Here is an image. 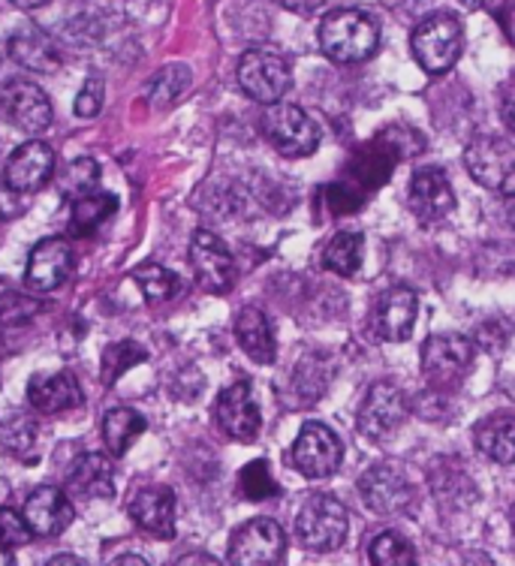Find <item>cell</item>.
Listing matches in <instances>:
<instances>
[{"label": "cell", "instance_id": "cell-12", "mask_svg": "<svg viewBox=\"0 0 515 566\" xmlns=\"http://www.w3.org/2000/svg\"><path fill=\"white\" fill-rule=\"evenodd\" d=\"M214 416H218L220 431L239 443H251L260 434V407L253 401L251 380H235L230 382L218 398V407H214Z\"/></svg>", "mask_w": 515, "mask_h": 566}, {"label": "cell", "instance_id": "cell-26", "mask_svg": "<svg viewBox=\"0 0 515 566\" xmlns=\"http://www.w3.org/2000/svg\"><path fill=\"white\" fill-rule=\"evenodd\" d=\"M473 440L485 458L501 461V464H513L515 458V419L513 413H494L476 424Z\"/></svg>", "mask_w": 515, "mask_h": 566}, {"label": "cell", "instance_id": "cell-8", "mask_svg": "<svg viewBox=\"0 0 515 566\" xmlns=\"http://www.w3.org/2000/svg\"><path fill=\"white\" fill-rule=\"evenodd\" d=\"M340 458H344V447H340L338 434L329 424H302L296 443H293V464H296V470H302V476L326 480L340 468Z\"/></svg>", "mask_w": 515, "mask_h": 566}, {"label": "cell", "instance_id": "cell-43", "mask_svg": "<svg viewBox=\"0 0 515 566\" xmlns=\"http://www.w3.org/2000/svg\"><path fill=\"white\" fill-rule=\"evenodd\" d=\"M106 566H148V560L139 555H118L115 560H109Z\"/></svg>", "mask_w": 515, "mask_h": 566}, {"label": "cell", "instance_id": "cell-4", "mask_svg": "<svg viewBox=\"0 0 515 566\" xmlns=\"http://www.w3.org/2000/svg\"><path fill=\"white\" fill-rule=\"evenodd\" d=\"M473 356L476 353H473L471 338L455 335V332L431 335L422 347V374H425L428 386L440 389V392L459 389L461 380L471 374Z\"/></svg>", "mask_w": 515, "mask_h": 566}, {"label": "cell", "instance_id": "cell-2", "mask_svg": "<svg viewBox=\"0 0 515 566\" xmlns=\"http://www.w3.org/2000/svg\"><path fill=\"white\" fill-rule=\"evenodd\" d=\"M410 49L428 76L450 73L464 49V28L452 12H434L417 24V31L410 36Z\"/></svg>", "mask_w": 515, "mask_h": 566}, {"label": "cell", "instance_id": "cell-24", "mask_svg": "<svg viewBox=\"0 0 515 566\" xmlns=\"http://www.w3.org/2000/svg\"><path fill=\"white\" fill-rule=\"evenodd\" d=\"M235 338L256 365H272L274 356H277L272 326H269V319L260 307H244L242 314L235 316Z\"/></svg>", "mask_w": 515, "mask_h": 566}, {"label": "cell", "instance_id": "cell-23", "mask_svg": "<svg viewBox=\"0 0 515 566\" xmlns=\"http://www.w3.org/2000/svg\"><path fill=\"white\" fill-rule=\"evenodd\" d=\"M10 55L12 61L24 70H31V73H55L57 66H61V52H57V45L45 36L43 31H36V28H24L10 40Z\"/></svg>", "mask_w": 515, "mask_h": 566}, {"label": "cell", "instance_id": "cell-35", "mask_svg": "<svg viewBox=\"0 0 515 566\" xmlns=\"http://www.w3.org/2000/svg\"><path fill=\"white\" fill-rule=\"evenodd\" d=\"M145 359H148L145 347L133 344V340H118V344H112V347L103 353V365H99V380L106 382V386H115L124 370H130L133 365H143Z\"/></svg>", "mask_w": 515, "mask_h": 566}, {"label": "cell", "instance_id": "cell-25", "mask_svg": "<svg viewBox=\"0 0 515 566\" xmlns=\"http://www.w3.org/2000/svg\"><path fill=\"white\" fill-rule=\"evenodd\" d=\"M398 157H401V154L389 151L383 145V139H374L371 145H365L362 151L356 154V160H353L350 166L353 178L359 181V185H353L350 190H356V193L365 199L368 190H377V187L383 185L386 178L392 175Z\"/></svg>", "mask_w": 515, "mask_h": 566}, {"label": "cell", "instance_id": "cell-32", "mask_svg": "<svg viewBox=\"0 0 515 566\" xmlns=\"http://www.w3.org/2000/svg\"><path fill=\"white\" fill-rule=\"evenodd\" d=\"M133 281L139 283V290H143L148 305H164V302H169V298H176L181 293L178 274L169 272L160 262H143V265H136L133 269Z\"/></svg>", "mask_w": 515, "mask_h": 566}, {"label": "cell", "instance_id": "cell-19", "mask_svg": "<svg viewBox=\"0 0 515 566\" xmlns=\"http://www.w3.org/2000/svg\"><path fill=\"white\" fill-rule=\"evenodd\" d=\"M3 115L24 133H43L52 124V99L33 82H12L3 94Z\"/></svg>", "mask_w": 515, "mask_h": 566}, {"label": "cell", "instance_id": "cell-27", "mask_svg": "<svg viewBox=\"0 0 515 566\" xmlns=\"http://www.w3.org/2000/svg\"><path fill=\"white\" fill-rule=\"evenodd\" d=\"M193 82V73L187 64H166L164 70H157L148 85H145V99L154 109H169L172 103L185 97V91Z\"/></svg>", "mask_w": 515, "mask_h": 566}, {"label": "cell", "instance_id": "cell-41", "mask_svg": "<svg viewBox=\"0 0 515 566\" xmlns=\"http://www.w3.org/2000/svg\"><path fill=\"white\" fill-rule=\"evenodd\" d=\"M274 3L290 12H298V15H311V12H317L326 0H274Z\"/></svg>", "mask_w": 515, "mask_h": 566}, {"label": "cell", "instance_id": "cell-3", "mask_svg": "<svg viewBox=\"0 0 515 566\" xmlns=\"http://www.w3.org/2000/svg\"><path fill=\"white\" fill-rule=\"evenodd\" d=\"M350 534V512L332 494H311L296 515L298 543L311 552H335Z\"/></svg>", "mask_w": 515, "mask_h": 566}, {"label": "cell", "instance_id": "cell-44", "mask_svg": "<svg viewBox=\"0 0 515 566\" xmlns=\"http://www.w3.org/2000/svg\"><path fill=\"white\" fill-rule=\"evenodd\" d=\"M45 566H85V564H82V560L73 555H57V557H52V560H49Z\"/></svg>", "mask_w": 515, "mask_h": 566}, {"label": "cell", "instance_id": "cell-10", "mask_svg": "<svg viewBox=\"0 0 515 566\" xmlns=\"http://www.w3.org/2000/svg\"><path fill=\"white\" fill-rule=\"evenodd\" d=\"M410 403L395 382H377L359 407V431L368 440H389L407 422Z\"/></svg>", "mask_w": 515, "mask_h": 566}, {"label": "cell", "instance_id": "cell-18", "mask_svg": "<svg viewBox=\"0 0 515 566\" xmlns=\"http://www.w3.org/2000/svg\"><path fill=\"white\" fill-rule=\"evenodd\" d=\"M22 518L31 534L57 536L73 524V503L66 501L64 491L55 489V485H43V489L28 494Z\"/></svg>", "mask_w": 515, "mask_h": 566}, {"label": "cell", "instance_id": "cell-1", "mask_svg": "<svg viewBox=\"0 0 515 566\" xmlns=\"http://www.w3.org/2000/svg\"><path fill=\"white\" fill-rule=\"evenodd\" d=\"M319 49L335 64H362L380 49V22L365 10H335L319 24Z\"/></svg>", "mask_w": 515, "mask_h": 566}, {"label": "cell", "instance_id": "cell-33", "mask_svg": "<svg viewBox=\"0 0 515 566\" xmlns=\"http://www.w3.org/2000/svg\"><path fill=\"white\" fill-rule=\"evenodd\" d=\"M99 181V166L94 157H76L61 169L57 175V190L64 202H76V199L94 193V187Z\"/></svg>", "mask_w": 515, "mask_h": 566}, {"label": "cell", "instance_id": "cell-13", "mask_svg": "<svg viewBox=\"0 0 515 566\" xmlns=\"http://www.w3.org/2000/svg\"><path fill=\"white\" fill-rule=\"evenodd\" d=\"M76 256L70 241L55 235V239H43L28 256V269H24V283L33 293H52L57 286H64L73 274Z\"/></svg>", "mask_w": 515, "mask_h": 566}, {"label": "cell", "instance_id": "cell-46", "mask_svg": "<svg viewBox=\"0 0 515 566\" xmlns=\"http://www.w3.org/2000/svg\"><path fill=\"white\" fill-rule=\"evenodd\" d=\"M19 10H40V7H45V3H52V0H12Z\"/></svg>", "mask_w": 515, "mask_h": 566}, {"label": "cell", "instance_id": "cell-48", "mask_svg": "<svg viewBox=\"0 0 515 566\" xmlns=\"http://www.w3.org/2000/svg\"><path fill=\"white\" fill-rule=\"evenodd\" d=\"M464 7H471V10H480V7H485L488 0H461Z\"/></svg>", "mask_w": 515, "mask_h": 566}, {"label": "cell", "instance_id": "cell-45", "mask_svg": "<svg viewBox=\"0 0 515 566\" xmlns=\"http://www.w3.org/2000/svg\"><path fill=\"white\" fill-rule=\"evenodd\" d=\"M10 302H15V293H10V286L0 281V314H3V307L10 305Z\"/></svg>", "mask_w": 515, "mask_h": 566}, {"label": "cell", "instance_id": "cell-29", "mask_svg": "<svg viewBox=\"0 0 515 566\" xmlns=\"http://www.w3.org/2000/svg\"><path fill=\"white\" fill-rule=\"evenodd\" d=\"M145 419L130 407H115L103 416V443L112 455H124L143 437Z\"/></svg>", "mask_w": 515, "mask_h": 566}, {"label": "cell", "instance_id": "cell-22", "mask_svg": "<svg viewBox=\"0 0 515 566\" xmlns=\"http://www.w3.org/2000/svg\"><path fill=\"white\" fill-rule=\"evenodd\" d=\"M115 464L109 461V455L103 452H91V455H82L70 470V489L78 497H91V501H109L115 494Z\"/></svg>", "mask_w": 515, "mask_h": 566}, {"label": "cell", "instance_id": "cell-42", "mask_svg": "<svg viewBox=\"0 0 515 566\" xmlns=\"http://www.w3.org/2000/svg\"><path fill=\"white\" fill-rule=\"evenodd\" d=\"M172 566H223L218 557L206 555V552H190V555H181Z\"/></svg>", "mask_w": 515, "mask_h": 566}, {"label": "cell", "instance_id": "cell-14", "mask_svg": "<svg viewBox=\"0 0 515 566\" xmlns=\"http://www.w3.org/2000/svg\"><path fill=\"white\" fill-rule=\"evenodd\" d=\"M55 175V151L40 139L19 145L7 160L3 169V185L12 187L15 193H33L52 181Z\"/></svg>", "mask_w": 515, "mask_h": 566}, {"label": "cell", "instance_id": "cell-30", "mask_svg": "<svg viewBox=\"0 0 515 566\" xmlns=\"http://www.w3.org/2000/svg\"><path fill=\"white\" fill-rule=\"evenodd\" d=\"M70 206H73V211H70V232L73 235H91L106 220H112V214L118 211V199L112 197V193H97L94 190V193L76 199Z\"/></svg>", "mask_w": 515, "mask_h": 566}, {"label": "cell", "instance_id": "cell-39", "mask_svg": "<svg viewBox=\"0 0 515 566\" xmlns=\"http://www.w3.org/2000/svg\"><path fill=\"white\" fill-rule=\"evenodd\" d=\"M103 99H106V85L103 78L91 76L76 97V115L78 118H97L99 109H103Z\"/></svg>", "mask_w": 515, "mask_h": 566}, {"label": "cell", "instance_id": "cell-7", "mask_svg": "<svg viewBox=\"0 0 515 566\" xmlns=\"http://www.w3.org/2000/svg\"><path fill=\"white\" fill-rule=\"evenodd\" d=\"M284 555L286 534L272 518H253L230 539V557L235 566H281Z\"/></svg>", "mask_w": 515, "mask_h": 566}, {"label": "cell", "instance_id": "cell-34", "mask_svg": "<svg viewBox=\"0 0 515 566\" xmlns=\"http://www.w3.org/2000/svg\"><path fill=\"white\" fill-rule=\"evenodd\" d=\"M368 557L374 566H417V548L398 531H383L380 536H374Z\"/></svg>", "mask_w": 515, "mask_h": 566}, {"label": "cell", "instance_id": "cell-5", "mask_svg": "<svg viewBox=\"0 0 515 566\" xmlns=\"http://www.w3.org/2000/svg\"><path fill=\"white\" fill-rule=\"evenodd\" d=\"M239 85L253 103L274 106L293 85L290 61L272 49H251L239 61Z\"/></svg>", "mask_w": 515, "mask_h": 566}, {"label": "cell", "instance_id": "cell-28", "mask_svg": "<svg viewBox=\"0 0 515 566\" xmlns=\"http://www.w3.org/2000/svg\"><path fill=\"white\" fill-rule=\"evenodd\" d=\"M124 0H76L73 3V28L82 33H94V36H103L106 31H112V24H118L124 19Z\"/></svg>", "mask_w": 515, "mask_h": 566}, {"label": "cell", "instance_id": "cell-6", "mask_svg": "<svg viewBox=\"0 0 515 566\" xmlns=\"http://www.w3.org/2000/svg\"><path fill=\"white\" fill-rule=\"evenodd\" d=\"M265 139L284 157H311L319 148V127L305 109L274 103L263 115Z\"/></svg>", "mask_w": 515, "mask_h": 566}, {"label": "cell", "instance_id": "cell-11", "mask_svg": "<svg viewBox=\"0 0 515 566\" xmlns=\"http://www.w3.org/2000/svg\"><path fill=\"white\" fill-rule=\"evenodd\" d=\"M190 265H193V274H197L199 286L206 293H230L232 283H235V260H232L230 248L209 229L193 232Z\"/></svg>", "mask_w": 515, "mask_h": 566}, {"label": "cell", "instance_id": "cell-20", "mask_svg": "<svg viewBox=\"0 0 515 566\" xmlns=\"http://www.w3.org/2000/svg\"><path fill=\"white\" fill-rule=\"evenodd\" d=\"M130 518L145 534L172 539L176 536V494L166 485H148L130 501Z\"/></svg>", "mask_w": 515, "mask_h": 566}, {"label": "cell", "instance_id": "cell-37", "mask_svg": "<svg viewBox=\"0 0 515 566\" xmlns=\"http://www.w3.org/2000/svg\"><path fill=\"white\" fill-rule=\"evenodd\" d=\"M239 489L248 501H269L277 494V482L272 480V470L265 461H253L248 468L242 470V476H239Z\"/></svg>", "mask_w": 515, "mask_h": 566}, {"label": "cell", "instance_id": "cell-40", "mask_svg": "<svg viewBox=\"0 0 515 566\" xmlns=\"http://www.w3.org/2000/svg\"><path fill=\"white\" fill-rule=\"evenodd\" d=\"M24 211L22 193H15L12 187H7L0 181V220H12L19 218Z\"/></svg>", "mask_w": 515, "mask_h": 566}, {"label": "cell", "instance_id": "cell-9", "mask_svg": "<svg viewBox=\"0 0 515 566\" xmlns=\"http://www.w3.org/2000/svg\"><path fill=\"white\" fill-rule=\"evenodd\" d=\"M464 164L480 185L501 190L506 199H513V142L480 136L464 151Z\"/></svg>", "mask_w": 515, "mask_h": 566}, {"label": "cell", "instance_id": "cell-47", "mask_svg": "<svg viewBox=\"0 0 515 566\" xmlns=\"http://www.w3.org/2000/svg\"><path fill=\"white\" fill-rule=\"evenodd\" d=\"M0 566H15V557H12L10 548H0Z\"/></svg>", "mask_w": 515, "mask_h": 566}, {"label": "cell", "instance_id": "cell-15", "mask_svg": "<svg viewBox=\"0 0 515 566\" xmlns=\"http://www.w3.org/2000/svg\"><path fill=\"white\" fill-rule=\"evenodd\" d=\"M419 314V295L410 290V286H392L386 290L377 305H374L371 314V328L377 338L383 340H407L410 332H413V323H417Z\"/></svg>", "mask_w": 515, "mask_h": 566}, {"label": "cell", "instance_id": "cell-17", "mask_svg": "<svg viewBox=\"0 0 515 566\" xmlns=\"http://www.w3.org/2000/svg\"><path fill=\"white\" fill-rule=\"evenodd\" d=\"M410 208L419 220H440L455 208L450 175L440 166H419L410 178Z\"/></svg>", "mask_w": 515, "mask_h": 566}, {"label": "cell", "instance_id": "cell-31", "mask_svg": "<svg viewBox=\"0 0 515 566\" xmlns=\"http://www.w3.org/2000/svg\"><path fill=\"white\" fill-rule=\"evenodd\" d=\"M365 256V239L359 232H338L335 239L323 248V269L340 274V277H350L359 272Z\"/></svg>", "mask_w": 515, "mask_h": 566}, {"label": "cell", "instance_id": "cell-16", "mask_svg": "<svg viewBox=\"0 0 515 566\" xmlns=\"http://www.w3.org/2000/svg\"><path fill=\"white\" fill-rule=\"evenodd\" d=\"M359 491H362L365 506L380 515H398V512L410 510V503H413V489L404 480V473L389 464L365 470Z\"/></svg>", "mask_w": 515, "mask_h": 566}, {"label": "cell", "instance_id": "cell-36", "mask_svg": "<svg viewBox=\"0 0 515 566\" xmlns=\"http://www.w3.org/2000/svg\"><path fill=\"white\" fill-rule=\"evenodd\" d=\"M36 437H40L36 422L28 419V416H12V419L0 424V443H3V449L10 455L31 458L33 447H36Z\"/></svg>", "mask_w": 515, "mask_h": 566}, {"label": "cell", "instance_id": "cell-38", "mask_svg": "<svg viewBox=\"0 0 515 566\" xmlns=\"http://www.w3.org/2000/svg\"><path fill=\"white\" fill-rule=\"evenodd\" d=\"M31 531L15 510L0 506V548H19L31 543Z\"/></svg>", "mask_w": 515, "mask_h": 566}, {"label": "cell", "instance_id": "cell-21", "mask_svg": "<svg viewBox=\"0 0 515 566\" xmlns=\"http://www.w3.org/2000/svg\"><path fill=\"white\" fill-rule=\"evenodd\" d=\"M28 403L36 413H66L82 403V389L73 374H49V377H33L28 386Z\"/></svg>", "mask_w": 515, "mask_h": 566}]
</instances>
